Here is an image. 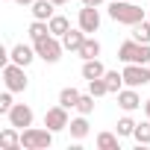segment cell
Returning <instances> with one entry per match:
<instances>
[{
    "instance_id": "277c9868",
    "label": "cell",
    "mask_w": 150,
    "mask_h": 150,
    "mask_svg": "<svg viewBox=\"0 0 150 150\" xmlns=\"http://www.w3.org/2000/svg\"><path fill=\"white\" fill-rule=\"evenodd\" d=\"M33 47H35L38 59H41V62H47V65H56V62L62 59V53H65V44H62V38H59V35H44V38L33 41Z\"/></svg>"
},
{
    "instance_id": "5b68a950",
    "label": "cell",
    "mask_w": 150,
    "mask_h": 150,
    "mask_svg": "<svg viewBox=\"0 0 150 150\" xmlns=\"http://www.w3.org/2000/svg\"><path fill=\"white\" fill-rule=\"evenodd\" d=\"M3 86H6L9 91H15V94L27 91V88H30V80H27V68H24V65H15V62L3 65Z\"/></svg>"
},
{
    "instance_id": "4dcf8cb0",
    "label": "cell",
    "mask_w": 150,
    "mask_h": 150,
    "mask_svg": "<svg viewBox=\"0 0 150 150\" xmlns=\"http://www.w3.org/2000/svg\"><path fill=\"white\" fill-rule=\"evenodd\" d=\"M144 118L150 121V100H144Z\"/></svg>"
},
{
    "instance_id": "4316f807",
    "label": "cell",
    "mask_w": 150,
    "mask_h": 150,
    "mask_svg": "<svg viewBox=\"0 0 150 150\" xmlns=\"http://www.w3.org/2000/svg\"><path fill=\"white\" fill-rule=\"evenodd\" d=\"M77 112H80V115H91V112H94V94H91V91L80 97V103H77Z\"/></svg>"
},
{
    "instance_id": "d6986e66",
    "label": "cell",
    "mask_w": 150,
    "mask_h": 150,
    "mask_svg": "<svg viewBox=\"0 0 150 150\" xmlns=\"http://www.w3.org/2000/svg\"><path fill=\"white\" fill-rule=\"evenodd\" d=\"M80 97H83V94H80L77 88H74V86H68V88H62V91H59V103H62L65 109H77Z\"/></svg>"
},
{
    "instance_id": "8992f818",
    "label": "cell",
    "mask_w": 150,
    "mask_h": 150,
    "mask_svg": "<svg viewBox=\"0 0 150 150\" xmlns=\"http://www.w3.org/2000/svg\"><path fill=\"white\" fill-rule=\"evenodd\" d=\"M124 86H129V88H144L147 83H150V68L147 65H135V62H129V65H124Z\"/></svg>"
},
{
    "instance_id": "f1b7e54d",
    "label": "cell",
    "mask_w": 150,
    "mask_h": 150,
    "mask_svg": "<svg viewBox=\"0 0 150 150\" xmlns=\"http://www.w3.org/2000/svg\"><path fill=\"white\" fill-rule=\"evenodd\" d=\"M12 3H18V6H33L35 0H12Z\"/></svg>"
},
{
    "instance_id": "e0dca14e",
    "label": "cell",
    "mask_w": 150,
    "mask_h": 150,
    "mask_svg": "<svg viewBox=\"0 0 150 150\" xmlns=\"http://www.w3.org/2000/svg\"><path fill=\"white\" fill-rule=\"evenodd\" d=\"M100 50H103V47H100V41H97L94 35H88V38L83 41V47H80V53H77V56L86 62V59H97V56H100Z\"/></svg>"
},
{
    "instance_id": "ffe728a7",
    "label": "cell",
    "mask_w": 150,
    "mask_h": 150,
    "mask_svg": "<svg viewBox=\"0 0 150 150\" xmlns=\"http://www.w3.org/2000/svg\"><path fill=\"white\" fill-rule=\"evenodd\" d=\"M47 24H50V35H59V38H62V35L71 30V21H68L65 15H53Z\"/></svg>"
},
{
    "instance_id": "603a6c76",
    "label": "cell",
    "mask_w": 150,
    "mask_h": 150,
    "mask_svg": "<svg viewBox=\"0 0 150 150\" xmlns=\"http://www.w3.org/2000/svg\"><path fill=\"white\" fill-rule=\"evenodd\" d=\"M132 38L141 41V44H150V18H144V21H138L132 27Z\"/></svg>"
},
{
    "instance_id": "83f0119b",
    "label": "cell",
    "mask_w": 150,
    "mask_h": 150,
    "mask_svg": "<svg viewBox=\"0 0 150 150\" xmlns=\"http://www.w3.org/2000/svg\"><path fill=\"white\" fill-rule=\"evenodd\" d=\"M12 94H15V91H9V88H6L3 94H0V115H9V109L15 106V100H12Z\"/></svg>"
},
{
    "instance_id": "9a60e30c",
    "label": "cell",
    "mask_w": 150,
    "mask_h": 150,
    "mask_svg": "<svg viewBox=\"0 0 150 150\" xmlns=\"http://www.w3.org/2000/svg\"><path fill=\"white\" fill-rule=\"evenodd\" d=\"M30 9H33V18H38V21H50V18L56 15V12H53V9H56L53 0H35Z\"/></svg>"
},
{
    "instance_id": "ba28073f",
    "label": "cell",
    "mask_w": 150,
    "mask_h": 150,
    "mask_svg": "<svg viewBox=\"0 0 150 150\" xmlns=\"http://www.w3.org/2000/svg\"><path fill=\"white\" fill-rule=\"evenodd\" d=\"M68 124H71V118H68V109L59 103V106H50L47 112H44V127L47 129H53V132H62V129H68Z\"/></svg>"
},
{
    "instance_id": "5bb4252c",
    "label": "cell",
    "mask_w": 150,
    "mask_h": 150,
    "mask_svg": "<svg viewBox=\"0 0 150 150\" xmlns=\"http://www.w3.org/2000/svg\"><path fill=\"white\" fill-rule=\"evenodd\" d=\"M68 129H71V138H74V141H83V138L88 135V115H77V118H71Z\"/></svg>"
},
{
    "instance_id": "7c38bea8",
    "label": "cell",
    "mask_w": 150,
    "mask_h": 150,
    "mask_svg": "<svg viewBox=\"0 0 150 150\" xmlns=\"http://www.w3.org/2000/svg\"><path fill=\"white\" fill-rule=\"evenodd\" d=\"M118 106H121L124 112H135V109L141 106L138 91H135V88H129V86H127V88H121V91H118Z\"/></svg>"
},
{
    "instance_id": "4fadbf2b",
    "label": "cell",
    "mask_w": 150,
    "mask_h": 150,
    "mask_svg": "<svg viewBox=\"0 0 150 150\" xmlns=\"http://www.w3.org/2000/svg\"><path fill=\"white\" fill-rule=\"evenodd\" d=\"M0 147L3 150H21V129L9 124L3 132H0Z\"/></svg>"
},
{
    "instance_id": "cb8c5ba5",
    "label": "cell",
    "mask_w": 150,
    "mask_h": 150,
    "mask_svg": "<svg viewBox=\"0 0 150 150\" xmlns=\"http://www.w3.org/2000/svg\"><path fill=\"white\" fill-rule=\"evenodd\" d=\"M132 138L138 141V144H150V121L144 118L141 124H135V132H132Z\"/></svg>"
},
{
    "instance_id": "ac0fdd59",
    "label": "cell",
    "mask_w": 150,
    "mask_h": 150,
    "mask_svg": "<svg viewBox=\"0 0 150 150\" xmlns=\"http://www.w3.org/2000/svg\"><path fill=\"white\" fill-rule=\"evenodd\" d=\"M97 150H121V135L118 132H97Z\"/></svg>"
},
{
    "instance_id": "3957f363",
    "label": "cell",
    "mask_w": 150,
    "mask_h": 150,
    "mask_svg": "<svg viewBox=\"0 0 150 150\" xmlns=\"http://www.w3.org/2000/svg\"><path fill=\"white\" fill-rule=\"evenodd\" d=\"M118 59L124 65L135 62V65H150V44H141L135 38H127L121 47H118Z\"/></svg>"
},
{
    "instance_id": "6da1fadb",
    "label": "cell",
    "mask_w": 150,
    "mask_h": 150,
    "mask_svg": "<svg viewBox=\"0 0 150 150\" xmlns=\"http://www.w3.org/2000/svg\"><path fill=\"white\" fill-rule=\"evenodd\" d=\"M109 18H112L115 24L135 27L138 21H144V18H147V9H141V6L129 3V0H112V3H109Z\"/></svg>"
},
{
    "instance_id": "7a4b0ae2",
    "label": "cell",
    "mask_w": 150,
    "mask_h": 150,
    "mask_svg": "<svg viewBox=\"0 0 150 150\" xmlns=\"http://www.w3.org/2000/svg\"><path fill=\"white\" fill-rule=\"evenodd\" d=\"M21 147L24 150H50L53 147V129L41 127H27L21 129Z\"/></svg>"
},
{
    "instance_id": "d6a6232c",
    "label": "cell",
    "mask_w": 150,
    "mask_h": 150,
    "mask_svg": "<svg viewBox=\"0 0 150 150\" xmlns=\"http://www.w3.org/2000/svg\"><path fill=\"white\" fill-rule=\"evenodd\" d=\"M147 18H150V9H147Z\"/></svg>"
},
{
    "instance_id": "7402d4cb",
    "label": "cell",
    "mask_w": 150,
    "mask_h": 150,
    "mask_svg": "<svg viewBox=\"0 0 150 150\" xmlns=\"http://www.w3.org/2000/svg\"><path fill=\"white\" fill-rule=\"evenodd\" d=\"M30 38L33 41H38V38H44V35H50V24L47 21H38V18H33V24H30Z\"/></svg>"
},
{
    "instance_id": "30bf717a",
    "label": "cell",
    "mask_w": 150,
    "mask_h": 150,
    "mask_svg": "<svg viewBox=\"0 0 150 150\" xmlns=\"http://www.w3.org/2000/svg\"><path fill=\"white\" fill-rule=\"evenodd\" d=\"M9 59H12L15 65H24V68H27V65H33V59H38V53H35L33 44H24V41H21V44H15V47L9 50Z\"/></svg>"
},
{
    "instance_id": "d4e9b609",
    "label": "cell",
    "mask_w": 150,
    "mask_h": 150,
    "mask_svg": "<svg viewBox=\"0 0 150 150\" xmlns=\"http://www.w3.org/2000/svg\"><path fill=\"white\" fill-rule=\"evenodd\" d=\"M132 132H135V121H132L129 115L118 118V135H121V138H129Z\"/></svg>"
},
{
    "instance_id": "8fae6325",
    "label": "cell",
    "mask_w": 150,
    "mask_h": 150,
    "mask_svg": "<svg viewBox=\"0 0 150 150\" xmlns=\"http://www.w3.org/2000/svg\"><path fill=\"white\" fill-rule=\"evenodd\" d=\"M88 38V33L86 30H80V27H71L65 35H62V44H65V50H71V53H80V47H83V41Z\"/></svg>"
},
{
    "instance_id": "2e32d148",
    "label": "cell",
    "mask_w": 150,
    "mask_h": 150,
    "mask_svg": "<svg viewBox=\"0 0 150 150\" xmlns=\"http://www.w3.org/2000/svg\"><path fill=\"white\" fill-rule=\"evenodd\" d=\"M103 74H106V68H103L100 56H97V59H86V62H83V80H97V77H103Z\"/></svg>"
},
{
    "instance_id": "484cf974",
    "label": "cell",
    "mask_w": 150,
    "mask_h": 150,
    "mask_svg": "<svg viewBox=\"0 0 150 150\" xmlns=\"http://www.w3.org/2000/svg\"><path fill=\"white\" fill-rule=\"evenodd\" d=\"M88 91H91L94 97H106V94H109V86H106L103 77H97V80H88Z\"/></svg>"
},
{
    "instance_id": "9c48e42d",
    "label": "cell",
    "mask_w": 150,
    "mask_h": 150,
    "mask_svg": "<svg viewBox=\"0 0 150 150\" xmlns=\"http://www.w3.org/2000/svg\"><path fill=\"white\" fill-rule=\"evenodd\" d=\"M77 27L86 30L88 35L100 30V6H83L80 15H77Z\"/></svg>"
},
{
    "instance_id": "1f68e13d",
    "label": "cell",
    "mask_w": 150,
    "mask_h": 150,
    "mask_svg": "<svg viewBox=\"0 0 150 150\" xmlns=\"http://www.w3.org/2000/svg\"><path fill=\"white\" fill-rule=\"evenodd\" d=\"M53 3H56V6H65V3H71V0H53Z\"/></svg>"
},
{
    "instance_id": "44dd1931",
    "label": "cell",
    "mask_w": 150,
    "mask_h": 150,
    "mask_svg": "<svg viewBox=\"0 0 150 150\" xmlns=\"http://www.w3.org/2000/svg\"><path fill=\"white\" fill-rule=\"evenodd\" d=\"M103 80H106V86H109V94H118V91L124 88V74H121V71H106Z\"/></svg>"
},
{
    "instance_id": "f546056e",
    "label": "cell",
    "mask_w": 150,
    "mask_h": 150,
    "mask_svg": "<svg viewBox=\"0 0 150 150\" xmlns=\"http://www.w3.org/2000/svg\"><path fill=\"white\" fill-rule=\"evenodd\" d=\"M103 0H83V6H100Z\"/></svg>"
},
{
    "instance_id": "52a82bcc",
    "label": "cell",
    "mask_w": 150,
    "mask_h": 150,
    "mask_svg": "<svg viewBox=\"0 0 150 150\" xmlns=\"http://www.w3.org/2000/svg\"><path fill=\"white\" fill-rule=\"evenodd\" d=\"M6 121H9L12 127H18V129H27V127H33V121H35V115H33V106H27V103H15V106L9 109Z\"/></svg>"
}]
</instances>
